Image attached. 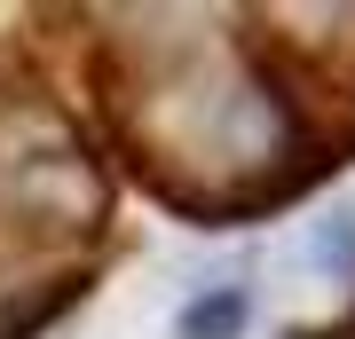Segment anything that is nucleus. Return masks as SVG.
Listing matches in <instances>:
<instances>
[{
	"label": "nucleus",
	"mask_w": 355,
	"mask_h": 339,
	"mask_svg": "<svg viewBox=\"0 0 355 339\" xmlns=\"http://www.w3.org/2000/svg\"><path fill=\"white\" fill-rule=\"evenodd\" d=\"M245 324V292H221V300L214 308H190V315H182V339H229V331H237Z\"/></svg>",
	"instance_id": "obj_1"
}]
</instances>
